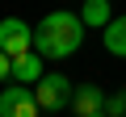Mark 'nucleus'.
Segmentation results:
<instances>
[{
    "mask_svg": "<svg viewBox=\"0 0 126 117\" xmlns=\"http://www.w3.org/2000/svg\"><path fill=\"white\" fill-rule=\"evenodd\" d=\"M80 42H84V21L76 13H63V9L46 13L34 29V50L42 58H67L80 50Z\"/></svg>",
    "mask_w": 126,
    "mask_h": 117,
    "instance_id": "obj_1",
    "label": "nucleus"
},
{
    "mask_svg": "<svg viewBox=\"0 0 126 117\" xmlns=\"http://www.w3.org/2000/svg\"><path fill=\"white\" fill-rule=\"evenodd\" d=\"M72 84H67V75H42L38 84H34V96H38V105H42V113H63V109H72Z\"/></svg>",
    "mask_w": 126,
    "mask_h": 117,
    "instance_id": "obj_2",
    "label": "nucleus"
},
{
    "mask_svg": "<svg viewBox=\"0 0 126 117\" xmlns=\"http://www.w3.org/2000/svg\"><path fill=\"white\" fill-rule=\"evenodd\" d=\"M0 50L4 54H25V50H34V29L21 21V17H4L0 21Z\"/></svg>",
    "mask_w": 126,
    "mask_h": 117,
    "instance_id": "obj_3",
    "label": "nucleus"
},
{
    "mask_svg": "<svg viewBox=\"0 0 126 117\" xmlns=\"http://www.w3.org/2000/svg\"><path fill=\"white\" fill-rule=\"evenodd\" d=\"M30 88H4L0 92V117H42V105Z\"/></svg>",
    "mask_w": 126,
    "mask_h": 117,
    "instance_id": "obj_4",
    "label": "nucleus"
},
{
    "mask_svg": "<svg viewBox=\"0 0 126 117\" xmlns=\"http://www.w3.org/2000/svg\"><path fill=\"white\" fill-rule=\"evenodd\" d=\"M101 109H105L101 84H80V88L72 92V113H76V117H88V113H101Z\"/></svg>",
    "mask_w": 126,
    "mask_h": 117,
    "instance_id": "obj_5",
    "label": "nucleus"
},
{
    "mask_svg": "<svg viewBox=\"0 0 126 117\" xmlns=\"http://www.w3.org/2000/svg\"><path fill=\"white\" fill-rule=\"evenodd\" d=\"M46 71H42V54L38 50H25V54H17L13 58V80L17 84H38Z\"/></svg>",
    "mask_w": 126,
    "mask_h": 117,
    "instance_id": "obj_6",
    "label": "nucleus"
},
{
    "mask_svg": "<svg viewBox=\"0 0 126 117\" xmlns=\"http://www.w3.org/2000/svg\"><path fill=\"white\" fill-rule=\"evenodd\" d=\"M101 42H105V50H109V54L126 58V17H113V21L101 29Z\"/></svg>",
    "mask_w": 126,
    "mask_h": 117,
    "instance_id": "obj_7",
    "label": "nucleus"
},
{
    "mask_svg": "<svg viewBox=\"0 0 126 117\" xmlns=\"http://www.w3.org/2000/svg\"><path fill=\"white\" fill-rule=\"evenodd\" d=\"M80 21H84V25H97V29H105V25L113 21V13H109V0H84Z\"/></svg>",
    "mask_w": 126,
    "mask_h": 117,
    "instance_id": "obj_8",
    "label": "nucleus"
},
{
    "mask_svg": "<svg viewBox=\"0 0 126 117\" xmlns=\"http://www.w3.org/2000/svg\"><path fill=\"white\" fill-rule=\"evenodd\" d=\"M105 113L109 117H126V88H118L113 96H105Z\"/></svg>",
    "mask_w": 126,
    "mask_h": 117,
    "instance_id": "obj_9",
    "label": "nucleus"
},
{
    "mask_svg": "<svg viewBox=\"0 0 126 117\" xmlns=\"http://www.w3.org/2000/svg\"><path fill=\"white\" fill-rule=\"evenodd\" d=\"M4 80H13V54L0 50V84H4Z\"/></svg>",
    "mask_w": 126,
    "mask_h": 117,
    "instance_id": "obj_10",
    "label": "nucleus"
},
{
    "mask_svg": "<svg viewBox=\"0 0 126 117\" xmlns=\"http://www.w3.org/2000/svg\"><path fill=\"white\" fill-rule=\"evenodd\" d=\"M88 117H109V113H105V109H101V113H88Z\"/></svg>",
    "mask_w": 126,
    "mask_h": 117,
    "instance_id": "obj_11",
    "label": "nucleus"
}]
</instances>
